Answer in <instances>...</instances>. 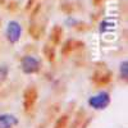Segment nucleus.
Segmentation results:
<instances>
[{"label": "nucleus", "mask_w": 128, "mask_h": 128, "mask_svg": "<svg viewBox=\"0 0 128 128\" xmlns=\"http://www.w3.org/2000/svg\"><path fill=\"white\" fill-rule=\"evenodd\" d=\"M38 99V92L36 90V87L30 86L24 90L23 92V108L24 112H31L34 109V106L36 105Z\"/></svg>", "instance_id": "nucleus-5"}, {"label": "nucleus", "mask_w": 128, "mask_h": 128, "mask_svg": "<svg viewBox=\"0 0 128 128\" xmlns=\"http://www.w3.org/2000/svg\"><path fill=\"white\" fill-rule=\"evenodd\" d=\"M44 55L46 56L48 60L54 62V59H55V46L46 44V45L44 46Z\"/></svg>", "instance_id": "nucleus-9"}, {"label": "nucleus", "mask_w": 128, "mask_h": 128, "mask_svg": "<svg viewBox=\"0 0 128 128\" xmlns=\"http://www.w3.org/2000/svg\"><path fill=\"white\" fill-rule=\"evenodd\" d=\"M9 73V68L6 66H0V77L2 78H5Z\"/></svg>", "instance_id": "nucleus-12"}, {"label": "nucleus", "mask_w": 128, "mask_h": 128, "mask_svg": "<svg viewBox=\"0 0 128 128\" xmlns=\"http://www.w3.org/2000/svg\"><path fill=\"white\" fill-rule=\"evenodd\" d=\"M68 123H69V115L64 114V115H62L60 118L56 120L54 128H68Z\"/></svg>", "instance_id": "nucleus-10"}, {"label": "nucleus", "mask_w": 128, "mask_h": 128, "mask_svg": "<svg viewBox=\"0 0 128 128\" xmlns=\"http://www.w3.org/2000/svg\"><path fill=\"white\" fill-rule=\"evenodd\" d=\"M18 124V118L13 114H0V128H13Z\"/></svg>", "instance_id": "nucleus-6"}, {"label": "nucleus", "mask_w": 128, "mask_h": 128, "mask_svg": "<svg viewBox=\"0 0 128 128\" xmlns=\"http://www.w3.org/2000/svg\"><path fill=\"white\" fill-rule=\"evenodd\" d=\"M22 36V26L18 20H9L5 30V37L9 41V44H17Z\"/></svg>", "instance_id": "nucleus-4"}, {"label": "nucleus", "mask_w": 128, "mask_h": 128, "mask_svg": "<svg viewBox=\"0 0 128 128\" xmlns=\"http://www.w3.org/2000/svg\"><path fill=\"white\" fill-rule=\"evenodd\" d=\"M92 2H94V4H95V5H99V4H101V3H102V0H92Z\"/></svg>", "instance_id": "nucleus-13"}, {"label": "nucleus", "mask_w": 128, "mask_h": 128, "mask_svg": "<svg viewBox=\"0 0 128 128\" xmlns=\"http://www.w3.org/2000/svg\"><path fill=\"white\" fill-rule=\"evenodd\" d=\"M20 69L24 74H35L38 73L41 69V62L32 56V55H24L20 58Z\"/></svg>", "instance_id": "nucleus-3"}, {"label": "nucleus", "mask_w": 128, "mask_h": 128, "mask_svg": "<svg viewBox=\"0 0 128 128\" xmlns=\"http://www.w3.org/2000/svg\"><path fill=\"white\" fill-rule=\"evenodd\" d=\"M91 81L95 86L98 87H104L113 81V73L105 67H98L95 69V72L91 76Z\"/></svg>", "instance_id": "nucleus-1"}, {"label": "nucleus", "mask_w": 128, "mask_h": 128, "mask_svg": "<svg viewBox=\"0 0 128 128\" xmlns=\"http://www.w3.org/2000/svg\"><path fill=\"white\" fill-rule=\"evenodd\" d=\"M78 45H82V42H78L76 40H68L64 42V45L62 46V55H68L69 52H72Z\"/></svg>", "instance_id": "nucleus-8"}, {"label": "nucleus", "mask_w": 128, "mask_h": 128, "mask_svg": "<svg viewBox=\"0 0 128 128\" xmlns=\"http://www.w3.org/2000/svg\"><path fill=\"white\" fill-rule=\"evenodd\" d=\"M119 72H120V77L124 81H127V78H128V62L127 60L122 62L120 67H119Z\"/></svg>", "instance_id": "nucleus-11"}, {"label": "nucleus", "mask_w": 128, "mask_h": 128, "mask_svg": "<svg viewBox=\"0 0 128 128\" xmlns=\"http://www.w3.org/2000/svg\"><path fill=\"white\" fill-rule=\"evenodd\" d=\"M63 36V30L59 26H54L50 31V40L52 42V45H59V42L62 41Z\"/></svg>", "instance_id": "nucleus-7"}, {"label": "nucleus", "mask_w": 128, "mask_h": 128, "mask_svg": "<svg viewBox=\"0 0 128 128\" xmlns=\"http://www.w3.org/2000/svg\"><path fill=\"white\" fill-rule=\"evenodd\" d=\"M112 101L110 94L108 91H100L99 94H96L88 99V105L90 108L95 109V110H104L109 106Z\"/></svg>", "instance_id": "nucleus-2"}]
</instances>
